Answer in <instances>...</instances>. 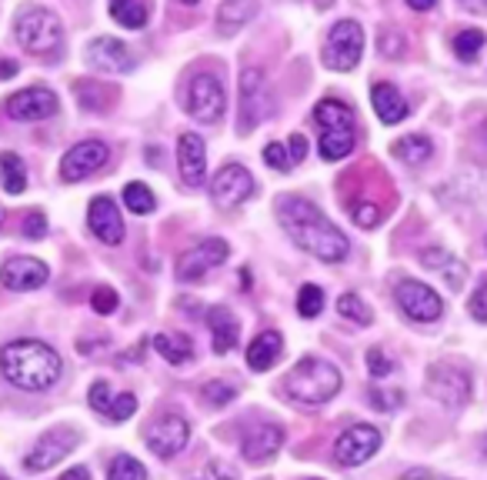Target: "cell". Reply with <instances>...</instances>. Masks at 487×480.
I'll list each match as a JSON object with an SVG mask.
<instances>
[{
  "label": "cell",
  "mask_w": 487,
  "mask_h": 480,
  "mask_svg": "<svg viewBox=\"0 0 487 480\" xmlns=\"http://www.w3.org/2000/svg\"><path fill=\"white\" fill-rule=\"evenodd\" d=\"M61 21L44 7H24L17 14V44L27 54H54L61 47Z\"/></svg>",
  "instance_id": "cell-5"
},
{
  "label": "cell",
  "mask_w": 487,
  "mask_h": 480,
  "mask_svg": "<svg viewBox=\"0 0 487 480\" xmlns=\"http://www.w3.org/2000/svg\"><path fill=\"white\" fill-rule=\"evenodd\" d=\"M367 370H371V377L384 380V377H391V374H394V360L387 358L381 348H371L367 350Z\"/></svg>",
  "instance_id": "cell-40"
},
{
  "label": "cell",
  "mask_w": 487,
  "mask_h": 480,
  "mask_svg": "<svg viewBox=\"0 0 487 480\" xmlns=\"http://www.w3.org/2000/svg\"><path fill=\"white\" fill-rule=\"evenodd\" d=\"M391 153H394V157H401L404 164L421 167V164H427V161H431V153H434V143L427 141L424 133H407V137L394 141Z\"/></svg>",
  "instance_id": "cell-28"
},
{
  "label": "cell",
  "mask_w": 487,
  "mask_h": 480,
  "mask_svg": "<svg viewBox=\"0 0 487 480\" xmlns=\"http://www.w3.org/2000/svg\"><path fill=\"white\" fill-rule=\"evenodd\" d=\"M401 400H404L401 390H377V387L371 390V404L377 410H394V407H401Z\"/></svg>",
  "instance_id": "cell-46"
},
{
  "label": "cell",
  "mask_w": 487,
  "mask_h": 480,
  "mask_svg": "<svg viewBox=\"0 0 487 480\" xmlns=\"http://www.w3.org/2000/svg\"><path fill=\"white\" fill-rule=\"evenodd\" d=\"M371 101H374V111H377V117H381L384 123H401L411 113V107H407V101L397 93L394 83H374L371 87Z\"/></svg>",
  "instance_id": "cell-23"
},
{
  "label": "cell",
  "mask_w": 487,
  "mask_h": 480,
  "mask_svg": "<svg viewBox=\"0 0 487 480\" xmlns=\"http://www.w3.org/2000/svg\"><path fill=\"white\" fill-rule=\"evenodd\" d=\"M134 410H137V397H134V394H121V397L111 400V407H107L104 417H111V420H117V424H121V420H127L131 414H134Z\"/></svg>",
  "instance_id": "cell-42"
},
{
  "label": "cell",
  "mask_w": 487,
  "mask_h": 480,
  "mask_svg": "<svg viewBox=\"0 0 487 480\" xmlns=\"http://www.w3.org/2000/svg\"><path fill=\"white\" fill-rule=\"evenodd\" d=\"M278 220L294 244L307 250L311 257H317V260H324V264H341L347 257V237L311 201H304V197H280Z\"/></svg>",
  "instance_id": "cell-1"
},
{
  "label": "cell",
  "mask_w": 487,
  "mask_h": 480,
  "mask_svg": "<svg viewBox=\"0 0 487 480\" xmlns=\"http://www.w3.org/2000/svg\"><path fill=\"white\" fill-rule=\"evenodd\" d=\"M73 97L87 111H104L107 103H114L117 91L114 87H104L101 81H77L73 83Z\"/></svg>",
  "instance_id": "cell-30"
},
{
  "label": "cell",
  "mask_w": 487,
  "mask_h": 480,
  "mask_svg": "<svg viewBox=\"0 0 487 480\" xmlns=\"http://www.w3.org/2000/svg\"><path fill=\"white\" fill-rule=\"evenodd\" d=\"M324 310V290L314 284H304L297 294V314L301 317H317Z\"/></svg>",
  "instance_id": "cell-37"
},
{
  "label": "cell",
  "mask_w": 487,
  "mask_h": 480,
  "mask_svg": "<svg viewBox=\"0 0 487 480\" xmlns=\"http://www.w3.org/2000/svg\"><path fill=\"white\" fill-rule=\"evenodd\" d=\"M427 394L434 400H441L444 407H461L471 397V377L464 370L447 367V364H434L427 374Z\"/></svg>",
  "instance_id": "cell-14"
},
{
  "label": "cell",
  "mask_w": 487,
  "mask_h": 480,
  "mask_svg": "<svg viewBox=\"0 0 487 480\" xmlns=\"http://www.w3.org/2000/svg\"><path fill=\"white\" fill-rule=\"evenodd\" d=\"M61 370V354L44 340H14L0 350V374L21 390H47Z\"/></svg>",
  "instance_id": "cell-2"
},
{
  "label": "cell",
  "mask_w": 487,
  "mask_h": 480,
  "mask_svg": "<svg viewBox=\"0 0 487 480\" xmlns=\"http://www.w3.org/2000/svg\"><path fill=\"white\" fill-rule=\"evenodd\" d=\"M351 217H354V224H357V227L371 230V227H377L384 220V211H381V204H371V201H357V204H351Z\"/></svg>",
  "instance_id": "cell-38"
},
{
  "label": "cell",
  "mask_w": 487,
  "mask_h": 480,
  "mask_svg": "<svg viewBox=\"0 0 487 480\" xmlns=\"http://www.w3.org/2000/svg\"><path fill=\"white\" fill-rule=\"evenodd\" d=\"M337 310H341V317H347V320H354V324H361V328H367L374 320L371 307L364 304L357 294H341L337 297Z\"/></svg>",
  "instance_id": "cell-34"
},
{
  "label": "cell",
  "mask_w": 487,
  "mask_h": 480,
  "mask_svg": "<svg viewBox=\"0 0 487 480\" xmlns=\"http://www.w3.org/2000/svg\"><path fill=\"white\" fill-rule=\"evenodd\" d=\"M111 480H147V467L141 460L121 454V457H114V464H111Z\"/></svg>",
  "instance_id": "cell-36"
},
{
  "label": "cell",
  "mask_w": 487,
  "mask_h": 480,
  "mask_svg": "<svg viewBox=\"0 0 487 480\" xmlns=\"http://www.w3.org/2000/svg\"><path fill=\"white\" fill-rule=\"evenodd\" d=\"M264 161H268L270 171H280V174L294 167L290 164V153L284 151V143H268V147H264Z\"/></svg>",
  "instance_id": "cell-43"
},
{
  "label": "cell",
  "mask_w": 487,
  "mask_h": 480,
  "mask_svg": "<svg viewBox=\"0 0 487 480\" xmlns=\"http://www.w3.org/2000/svg\"><path fill=\"white\" fill-rule=\"evenodd\" d=\"M364 54V31L357 21H341L334 24L331 34H327V41H324V54L321 61L324 67H331V71H354L357 61H361Z\"/></svg>",
  "instance_id": "cell-6"
},
{
  "label": "cell",
  "mask_w": 487,
  "mask_h": 480,
  "mask_svg": "<svg viewBox=\"0 0 487 480\" xmlns=\"http://www.w3.org/2000/svg\"><path fill=\"white\" fill-rule=\"evenodd\" d=\"M484 31H474V27H467V31H461L454 37V54L461 57V61H474L477 54H481V47H484Z\"/></svg>",
  "instance_id": "cell-35"
},
{
  "label": "cell",
  "mask_w": 487,
  "mask_h": 480,
  "mask_svg": "<svg viewBox=\"0 0 487 480\" xmlns=\"http://www.w3.org/2000/svg\"><path fill=\"white\" fill-rule=\"evenodd\" d=\"M147 447L161 454V457H174L180 450L187 447V440H190V427H187L184 417H177V414H167L154 424V427L147 430Z\"/></svg>",
  "instance_id": "cell-19"
},
{
  "label": "cell",
  "mask_w": 487,
  "mask_h": 480,
  "mask_svg": "<svg viewBox=\"0 0 487 480\" xmlns=\"http://www.w3.org/2000/svg\"><path fill=\"white\" fill-rule=\"evenodd\" d=\"M111 17H114L121 27H131V31H141L151 17V4L147 0H111Z\"/></svg>",
  "instance_id": "cell-29"
},
{
  "label": "cell",
  "mask_w": 487,
  "mask_h": 480,
  "mask_svg": "<svg viewBox=\"0 0 487 480\" xmlns=\"http://www.w3.org/2000/svg\"><path fill=\"white\" fill-rule=\"evenodd\" d=\"M381 447V430L371 427V424H354L337 437L334 444V457L341 467H357L364 460H371V454H377Z\"/></svg>",
  "instance_id": "cell-10"
},
{
  "label": "cell",
  "mask_w": 487,
  "mask_h": 480,
  "mask_svg": "<svg viewBox=\"0 0 487 480\" xmlns=\"http://www.w3.org/2000/svg\"><path fill=\"white\" fill-rule=\"evenodd\" d=\"M467 310H471V317L474 320H481V324H487V280L481 287H477V294L471 297V304H467Z\"/></svg>",
  "instance_id": "cell-48"
},
{
  "label": "cell",
  "mask_w": 487,
  "mask_h": 480,
  "mask_svg": "<svg viewBox=\"0 0 487 480\" xmlns=\"http://www.w3.org/2000/svg\"><path fill=\"white\" fill-rule=\"evenodd\" d=\"M210 194H214L218 207H238L254 194V177H250V171L244 164L220 167L214 184H210Z\"/></svg>",
  "instance_id": "cell-16"
},
{
  "label": "cell",
  "mask_w": 487,
  "mask_h": 480,
  "mask_svg": "<svg viewBox=\"0 0 487 480\" xmlns=\"http://www.w3.org/2000/svg\"><path fill=\"white\" fill-rule=\"evenodd\" d=\"M87 227L97 240H104L107 247H117L124 240V220H121V211L107 194L93 197L91 207H87Z\"/></svg>",
  "instance_id": "cell-17"
},
{
  "label": "cell",
  "mask_w": 487,
  "mask_h": 480,
  "mask_svg": "<svg viewBox=\"0 0 487 480\" xmlns=\"http://www.w3.org/2000/svg\"><path fill=\"white\" fill-rule=\"evenodd\" d=\"M61 480H91V474H87V467H71Z\"/></svg>",
  "instance_id": "cell-51"
},
{
  "label": "cell",
  "mask_w": 487,
  "mask_h": 480,
  "mask_svg": "<svg viewBox=\"0 0 487 480\" xmlns=\"http://www.w3.org/2000/svg\"><path fill=\"white\" fill-rule=\"evenodd\" d=\"M154 350L167 360V364H184V360H190V354H194V350H190V340L174 338V334H157Z\"/></svg>",
  "instance_id": "cell-32"
},
{
  "label": "cell",
  "mask_w": 487,
  "mask_h": 480,
  "mask_svg": "<svg viewBox=\"0 0 487 480\" xmlns=\"http://www.w3.org/2000/svg\"><path fill=\"white\" fill-rule=\"evenodd\" d=\"M14 73H17V64H14V61L0 64V81H7V77H14Z\"/></svg>",
  "instance_id": "cell-53"
},
{
  "label": "cell",
  "mask_w": 487,
  "mask_h": 480,
  "mask_svg": "<svg viewBox=\"0 0 487 480\" xmlns=\"http://www.w3.org/2000/svg\"><path fill=\"white\" fill-rule=\"evenodd\" d=\"M91 307L97 310V314H114V310H117L114 287H97V290L91 294Z\"/></svg>",
  "instance_id": "cell-44"
},
{
  "label": "cell",
  "mask_w": 487,
  "mask_h": 480,
  "mask_svg": "<svg viewBox=\"0 0 487 480\" xmlns=\"http://www.w3.org/2000/svg\"><path fill=\"white\" fill-rule=\"evenodd\" d=\"M87 64L101 73L134 71V57L127 51V44L117 41V37H97V41H91V47H87Z\"/></svg>",
  "instance_id": "cell-20"
},
{
  "label": "cell",
  "mask_w": 487,
  "mask_h": 480,
  "mask_svg": "<svg viewBox=\"0 0 487 480\" xmlns=\"http://www.w3.org/2000/svg\"><path fill=\"white\" fill-rule=\"evenodd\" d=\"M47 277H51V270L37 257H11L0 267V284L11 287V290H37L47 284Z\"/></svg>",
  "instance_id": "cell-21"
},
{
  "label": "cell",
  "mask_w": 487,
  "mask_h": 480,
  "mask_svg": "<svg viewBox=\"0 0 487 480\" xmlns=\"http://www.w3.org/2000/svg\"><path fill=\"white\" fill-rule=\"evenodd\" d=\"M4 111L14 121H47L57 113V93L47 91V87H27V91H17L4 101Z\"/></svg>",
  "instance_id": "cell-13"
},
{
  "label": "cell",
  "mask_w": 487,
  "mask_h": 480,
  "mask_svg": "<svg viewBox=\"0 0 487 480\" xmlns=\"http://www.w3.org/2000/svg\"><path fill=\"white\" fill-rule=\"evenodd\" d=\"M44 234H47V217H44V211H31L27 220H24V237L27 240H41Z\"/></svg>",
  "instance_id": "cell-45"
},
{
  "label": "cell",
  "mask_w": 487,
  "mask_h": 480,
  "mask_svg": "<svg viewBox=\"0 0 487 480\" xmlns=\"http://www.w3.org/2000/svg\"><path fill=\"white\" fill-rule=\"evenodd\" d=\"M204 397H208V404H214V407H228L230 400L238 397V387L228 384V380H210V384H204Z\"/></svg>",
  "instance_id": "cell-39"
},
{
  "label": "cell",
  "mask_w": 487,
  "mask_h": 480,
  "mask_svg": "<svg viewBox=\"0 0 487 480\" xmlns=\"http://www.w3.org/2000/svg\"><path fill=\"white\" fill-rule=\"evenodd\" d=\"M87 400H91V410H97V414H107V407H111V384L107 380H93L91 390H87Z\"/></svg>",
  "instance_id": "cell-41"
},
{
  "label": "cell",
  "mask_w": 487,
  "mask_h": 480,
  "mask_svg": "<svg viewBox=\"0 0 487 480\" xmlns=\"http://www.w3.org/2000/svg\"><path fill=\"white\" fill-rule=\"evenodd\" d=\"M0 184L7 194H21L24 187H27V171H24V161L17 153L4 151L0 153Z\"/></svg>",
  "instance_id": "cell-31"
},
{
  "label": "cell",
  "mask_w": 487,
  "mask_h": 480,
  "mask_svg": "<svg viewBox=\"0 0 487 480\" xmlns=\"http://www.w3.org/2000/svg\"><path fill=\"white\" fill-rule=\"evenodd\" d=\"M377 47H381L384 57H401V51H404V41H401V34H394L391 27H384Z\"/></svg>",
  "instance_id": "cell-47"
},
{
  "label": "cell",
  "mask_w": 487,
  "mask_h": 480,
  "mask_svg": "<svg viewBox=\"0 0 487 480\" xmlns=\"http://www.w3.org/2000/svg\"><path fill=\"white\" fill-rule=\"evenodd\" d=\"M260 11V0H224L218 7V27L220 34H234L244 24H250Z\"/></svg>",
  "instance_id": "cell-27"
},
{
  "label": "cell",
  "mask_w": 487,
  "mask_h": 480,
  "mask_svg": "<svg viewBox=\"0 0 487 480\" xmlns=\"http://www.w3.org/2000/svg\"><path fill=\"white\" fill-rule=\"evenodd\" d=\"M224 107H228V93H224V83L210 73H198L187 83V113L198 123H218L224 117Z\"/></svg>",
  "instance_id": "cell-8"
},
{
  "label": "cell",
  "mask_w": 487,
  "mask_h": 480,
  "mask_svg": "<svg viewBox=\"0 0 487 480\" xmlns=\"http://www.w3.org/2000/svg\"><path fill=\"white\" fill-rule=\"evenodd\" d=\"M210 474H214V477H220V480H238V474H234L228 464H220V460H214V464H210Z\"/></svg>",
  "instance_id": "cell-50"
},
{
  "label": "cell",
  "mask_w": 487,
  "mask_h": 480,
  "mask_svg": "<svg viewBox=\"0 0 487 480\" xmlns=\"http://www.w3.org/2000/svg\"><path fill=\"white\" fill-rule=\"evenodd\" d=\"M224 260H228V244H224L220 237H210V240H200V244H194L190 250L180 254V260H177V277H180V280H200L210 267H220Z\"/></svg>",
  "instance_id": "cell-15"
},
{
  "label": "cell",
  "mask_w": 487,
  "mask_h": 480,
  "mask_svg": "<svg viewBox=\"0 0 487 480\" xmlns=\"http://www.w3.org/2000/svg\"><path fill=\"white\" fill-rule=\"evenodd\" d=\"M280 354H284V338H280L278 330H264V334H258V338L250 340L248 367L250 370H270L280 360Z\"/></svg>",
  "instance_id": "cell-26"
},
{
  "label": "cell",
  "mask_w": 487,
  "mask_h": 480,
  "mask_svg": "<svg viewBox=\"0 0 487 480\" xmlns=\"http://www.w3.org/2000/svg\"><path fill=\"white\" fill-rule=\"evenodd\" d=\"M280 444H284V430L280 427H274V424H268V427H254L248 437H244V457H248L250 464L270 460L280 450Z\"/></svg>",
  "instance_id": "cell-24"
},
{
  "label": "cell",
  "mask_w": 487,
  "mask_h": 480,
  "mask_svg": "<svg viewBox=\"0 0 487 480\" xmlns=\"http://www.w3.org/2000/svg\"><path fill=\"white\" fill-rule=\"evenodd\" d=\"M421 260H424L427 270H434V274L444 277L451 290H461V287H464L467 267L461 264V260H457L451 250H444V247H427L424 254H421Z\"/></svg>",
  "instance_id": "cell-22"
},
{
  "label": "cell",
  "mask_w": 487,
  "mask_h": 480,
  "mask_svg": "<svg viewBox=\"0 0 487 480\" xmlns=\"http://www.w3.org/2000/svg\"><path fill=\"white\" fill-rule=\"evenodd\" d=\"M124 204L131 207V214H151L154 211V194H151V187L141 184V181H131V184L124 187Z\"/></svg>",
  "instance_id": "cell-33"
},
{
  "label": "cell",
  "mask_w": 487,
  "mask_h": 480,
  "mask_svg": "<svg viewBox=\"0 0 487 480\" xmlns=\"http://www.w3.org/2000/svg\"><path fill=\"white\" fill-rule=\"evenodd\" d=\"M287 153H290V164L304 161V153H307V141H304V133H290Z\"/></svg>",
  "instance_id": "cell-49"
},
{
  "label": "cell",
  "mask_w": 487,
  "mask_h": 480,
  "mask_svg": "<svg viewBox=\"0 0 487 480\" xmlns=\"http://www.w3.org/2000/svg\"><path fill=\"white\" fill-rule=\"evenodd\" d=\"M270 113V87L264 71L248 67L240 73V117H238V133H250L264 117Z\"/></svg>",
  "instance_id": "cell-7"
},
{
  "label": "cell",
  "mask_w": 487,
  "mask_h": 480,
  "mask_svg": "<svg viewBox=\"0 0 487 480\" xmlns=\"http://www.w3.org/2000/svg\"><path fill=\"white\" fill-rule=\"evenodd\" d=\"M177 167H180V177H184L187 187H204L208 153H204V137L200 133H180V141H177Z\"/></svg>",
  "instance_id": "cell-18"
},
{
  "label": "cell",
  "mask_w": 487,
  "mask_h": 480,
  "mask_svg": "<svg viewBox=\"0 0 487 480\" xmlns=\"http://www.w3.org/2000/svg\"><path fill=\"white\" fill-rule=\"evenodd\" d=\"M107 157H111V151H107L104 141H81L77 147H71V151L63 153L61 177L67 181V184L87 181V177L97 174V171L107 164Z\"/></svg>",
  "instance_id": "cell-11"
},
{
  "label": "cell",
  "mask_w": 487,
  "mask_h": 480,
  "mask_svg": "<svg viewBox=\"0 0 487 480\" xmlns=\"http://www.w3.org/2000/svg\"><path fill=\"white\" fill-rule=\"evenodd\" d=\"M0 480H7V477H0Z\"/></svg>",
  "instance_id": "cell-56"
},
{
  "label": "cell",
  "mask_w": 487,
  "mask_h": 480,
  "mask_svg": "<svg viewBox=\"0 0 487 480\" xmlns=\"http://www.w3.org/2000/svg\"><path fill=\"white\" fill-rule=\"evenodd\" d=\"M397 307L417 324H431L444 314V300L421 280H401L397 284Z\"/></svg>",
  "instance_id": "cell-12"
},
{
  "label": "cell",
  "mask_w": 487,
  "mask_h": 480,
  "mask_svg": "<svg viewBox=\"0 0 487 480\" xmlns=\"http://www.w3.org/2000/svg\"><path fill=\"white\" fill-rule=\"evenodd\" d=\"M434 4L437 0H407V7H411V11H431Z\"/></svg>",
  "instance_id": "cell-52"
},
{
  "label": "cell",
  "mask_w": 487,
  "mask_h": 480,
  "mask_svg": "<svg viewBox=\"0 0 487 480\" xmlns=\"http://www.w3.org/2000/svg\"><path fill=\"white\" fill-rule=\"evenodd\" d=\"M208 328H210V338H214V350H218V354H228V350L238 348L240 324L234 320V314H230L228 307H210Z\"/></svg>",
  "instance_id": "cell-25"
},
{
  "label": "cell",
  "mask_w": 487,
  "mask_h": 480,
  "mask_svg": "<svg viewBox=\"0 0 487 480\" xmlns=\"http://www.w3.org/2000/svg\"><path fill=\"white\" fill-rule=\"evenodd\" d=\"M0 227H4V207H0Z\"/></svg>",
  "instance_id": "cell-55"
},
{
  "label": "cell",
  "mask_w": 487,
  "mask_h": 480,
  "mask_svg": "<svg viewBox=\"0 0 487 480\" xmlns=\"http://www.w3.org/2000/svg\"><path fill=\"white\" fill-rule=\"evenodd\" d=\"M77 440H81V434L71 427H51L47 434H44L37 444H34V450L27 454V470H34V474H41V470H51L57 467L67 454H71L73 447H77Z\"/></svg>",
  "instance_id": "cell-9"
},
{
  "label": "cell",
  "mask_w": 487,
  "mask_h": 480,
  "mask_svg": "<svg viewBox=\"0 0 487 480\" xmlns=\"http://www.w3.org/2000/svg\"><path fill=\"white\" fill-rule=\"evenodd\" d=\"M180 4H187V7H194V4H200V0H180Z\"/></svg>",
  "instance_id": "cell-54"
},
{
  "label": "cell",
  "mask_w": 487,
  "mask_h": 480,
  "mask_svg": "<svg viewBox=\"0 0 487 480\" xmlns=\"http://www.w3.org/2000/svg\"><path fill=\"white\" fill-rule=\"evenodd\" d=\"M314 121L321 127V157L324 161H344L347 153L354 151V141H357V123H354V111L347 103L321 101L314 107Z\"/></svg>",
  "instance_id": "cell-3"
},
{
  "label": "cell",
  "mask_w": 487,
  "mask_h": 480,
  "mask_svg": "<svg viewBox=\"0 0 487 480\" xmlns=\"http://www.w3.org/2000/svg\"><path fill=\"white\" fill-rule=\"evenodd\" d=\"M341 390V370L321 358H304L287 374V394L301 404H324Z\"/></svg>",
  "instance_id": "cell-4"
}]
</instances>
